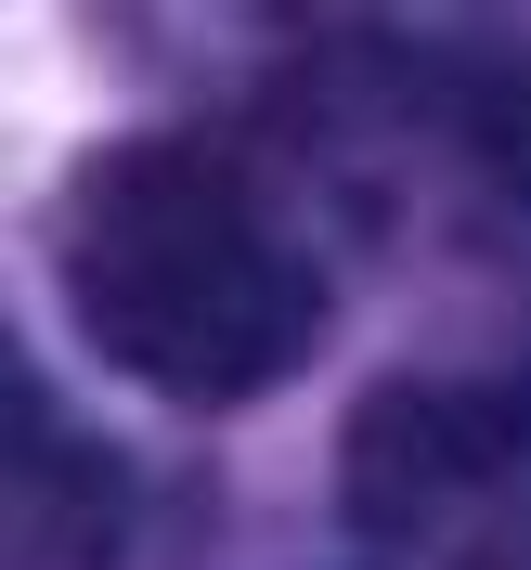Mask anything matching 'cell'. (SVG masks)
<instances>
[{
  "instance_id": "6da1fadb",
  "label": "cell",
  "mask_w": 531,
  "mask_h": 570,
  "mask_svg": "<svg viewBox=\"0 0 531 570\" xmlns=\"http://www.w3.org/2000/svg\"><path fill=\"white\" fill-rule=\"evenodd\" d=\"M52 285L130 390L195 415L285 390L324 337V247L285 181L208 130L105 142L52 220Z\"/></svg>"
},
{
  "instance_id": "7a4b0ae2",
  "label": "cell",
  "mask_w": 531,
  "mask_h": 570,
  "mask_svg": "<svg viewBox=\"0 0 531 570\" xmlns=\"http://www.w3.org/2000/svg\"><path fill=\"white\" fill-rule=\"evenodd\" d=\"M337 519L390 570H531V337L376 376L337 428Z\"/></svg>"
},
{
  "instance_id": "3957f363",
  "label": "cell",
  "mask_w": 531,
  "mask_h": 570,
  "mask_svg": "<svg viewBox=\"0 0 531 570\" xmlns=\"http://www.w3.org/2000/svg\"><path fill=\"white\" fill-rule=\"evenodd\" d=\"M117 519H130L117 454L39 390V363L0 337V570H105Z\"/></svg>"
},
{
  "instance_id": "277c9868",
  "label": "cell",
  "mask_w": 531,
  "mask_h": 570,
  "mask_svg": "<svg viewBox=\"0 0 531 570\" xmlns=\"http://www.w3.org/2000/svg\"><path fill=\"white\" fill-rule=\"evenodd\" d=\"M402 142L454 181L466 208H493V220L531 234V39L415 66L402 78Z\"/></svg>"
}]
</instances>
